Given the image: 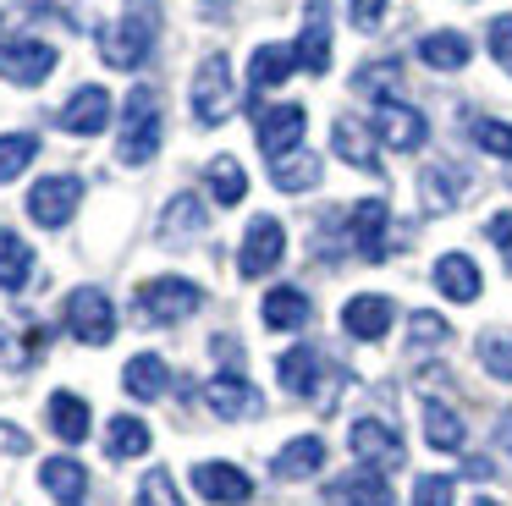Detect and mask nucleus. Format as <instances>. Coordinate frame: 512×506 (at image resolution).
Returning <instances> with one entry per match:
<instances>
[{"mask_svg": "<svg viewBox=\"0 0 512 506\" xmlns=\"http://www.w3.org/2000/svg\"><path fill=\"white\" fill-rule=\"evenodd\" d=\"M347 17H353L358 33H375L380 17H386V0H347Z\"/></svg>", "mask_w": 512, "mask_h": 506, "instance_id": "c03bdc74", "label": "nucleus"}, {"mask_svg": "<svg viewBox=\"0 0 512 506\" xmlns=\"http://www.w3.org/2000/svg\"><path fill=\"white\" fill-rule=\"evenodd\" d=\"M149 44H155V28H149V17H116L100 28V55L105 66H116V72H133V66L149 61Z\"/></svg>", "mask_w": 512, "mask_h": 506, "instance_id": "39448f33", "label": "nucleus"}, {"mask_svg": "<svg viewBox=\"0 0 512 506\" xmlns=\"http://www.w3.org/2000/svg\"><path fill=\"white\" fill-rule=\"evenodd\" d=\"M452 341V325H446L441 314H430V308H419V314H408V347L424 352V347H446Z\"/></svg>", "mask_w": 512, "mask_h": 506, "instance_id": "58836bf2", "label": "nucleus"}, {"mask_svg": "<svg viewBox=\"0 0 512 506\" xmlns=\"http://www.w3.org/2000/svg\"><path fill=\"white\" fill-rule=\"evenodd\" d=\"M320 374H325L320 347H287V352H281V363H276V380H281V391H287V396H314V391H320Z\"/></svg>", "mask_w": 512, "mask_h": 506, "instance_id": "412c9836", "label": "nucleus"}, {"mask_svg": "<svg viewBox=\"0 0 512 506\" xmlns=\"http://www.w3.org/2000/svg\"><path fill=\"white\" fill-rule=\"evenodd\" d=\"M468 55H474V44H468L457 28H435V33L419 39V61L430 66V72H463Z\"/></svg>", "mask_w": 512, "mask_h": 506, "instance_id": "a878e982", "label": "nucleus"}, {"mask_svg": "<svg viewBox=\"0 0 512 506\" xmlns=\"http://www.w3.org/2000/svg\"><path fill=\"white\" fill-rule=\"evenodd\" d=\"M105 451H111L116 462L144 457V451H149V424H144V418H133V413L111 418V429H105Z\"/></svg>", "mask_w": 512, "mask_h": 506, "instance_id": "c9c22d12", "label": "nucleus"}, {"mask_svg": "<svg viewBox=\"0 0 512 506\" xmlns=\"http://www.w3.org/2000/svg\"><path fill=\"white\" fill-rule=\"evenodd\" d=\"M457 501V484L446 479V473H424L419 484H413V506H452Z\"/></svg>", "mask_w": 512, "mask_h": 506, "instance_id": "79ce46f5", "label": "nucleus"}, {"mask_svg": "<svg viewBox=\"0 0 512 506\" xmlns=\"http://www.w3.org/2000/svg\"><path fill=\"white\" fill-rule=\"evenodd\" d=\"M6 341H12V330H6V325H0V347H6Z\"/></svg>", "mask_w": 512, "mask_h": 506, "instance_id": "09e8293b", "label": "nucleus"}, {"mask_svg": "<svg viewBox=\"0 0 512 506\" xmlns=\"http://www.w3.org/2000/svg\"><path fill=\"white\" fill-rule=\"evenodd\" d=\"M463 193H468V171H463V165H452V160L424 165L419 198H424V209H430V215H446V209H457V204H463Z\"/></svg>", "mask_w": 512, "mask_h": 506, "instance_id": "a211bd4d", "label": "nucleus"}, {"mask_svg": "<svg viewBox=\"0 0 512 506\" xmlns=\"http://www.w3.org/2000/svg\"><path fill=\"white\" fill-rule=\"evenodd\" d=\"M39 484H45L61 506H83V495H89V468H83L78 457H45Z\"/></svg>", "mask_w": 512, "mask_h": 506, "instance_id": "b1692460", "label": "nucleus"}, {"mask_svg": "<svg viewBox=\"0 0 512 506\" xmlns=\"http://www.w3.org/2000/svg\"><path fill=\"white\" fill-rule=\"evenodd\" d=\"M270 182H276L281 193H309V187L320 182V154L292 149V154H281V160H270Z\"/></svg>", "mask_w": 512, "mask_h": 506, "instance_id": "7c9ffc66", "label": "nucleus"}, {"mask_svg": "<svg viewBox=\"0 0 512 506\" xmlns=\"http://www.w3.org/2000/svg\"><path fill=\"white\" fill-rule=\"evenodd\" d=\"M50 429H56L67 446H78V440H89V402L72 391H56L50 396Z\"/></svg>", "mask_w": 512, "mask_h": 506, "instance_id": "473e14b6", "label": "nucleus"}, {"mask_svg": "<svg viewBox=\"0 0 512 506\" xmlns=\"http://www.w3.org/2000/svg\"><path fill=\"white\" fill-rule=\"evenodd\" d=\"M331 149L342 154L347 165H358V171H364V176H380L375 132H369L364 121H353V116H336V127H331Z\"/></svg>", "mask_w": 512, "mask_h": 506, "instance_id": "aec40b11", "label": "nucleus"}, {"mask_svg": "<svg viewBox=\"0 0 512 506\" xmlns=\"http://www.w3.org/2000/svg\"><path fill=\"white\" fill-rule=\"evenodd\" d=\"M292 72H298V50L292 44H259L254 61H248V88L265 94V88H281Z\"/></svg>", "mask_w": 512, "mask_h": 506, "instance_id": "393cba45", "label": "nucleus"}, {"mask_svg": "<svg viewBox=\"0 0 512 506\" xmlns=\"http://www.w3.org/2000/svg\"><path fill=\"white\" fill-rule=\"evenodd\" d=\"M259 319H265V330H303L314 319V303L298 286H276V292H265V303H259Z\"/></svg>", "mask_w": 512, "mask_h": 506, "instance_id": "5701e85b", "label": "nucleus"}, {"mask_svg": "<svg viewBox=\"0 0 512 506\" xmlns=\"http://www.w3.org/2000/svg\"><path fill=\"white\" fill-rule=\"evenodd\" d=\"M204 187H210V198H215L221 209H232V204H243L248 176H243V165H237L232 154H215V160L204 165Z\"/></svg>", "mask_w": 512, "mask_h": 506, "instance_id": "2f4dec72", "label": "nucleus"}, {"mask_svg": "<svg viewBox=\"0 0 512 506\" xmlns=\"http://www.w3.org/2000/svg\"><path fill=\"white\" fill-rule=\"evenodd\" d=\"M204 402H210V413H221V418H254L259 407H265V396H259L243 374H215V380L204 385Z\"/></svg>", "mask_w": 512, "mask_h": 506, "instance_id": "6ab92c4d", "label": "nucleus"}, {"mask_svg": "<svg viewBox=\"0 0 512 506\" xmlns=\"http://www.w3.org/2000/svg\"><path fill=\"white\" fill-rule=\"evenodd\" d=\"M303 132H309V110L303 105H265L254 121V138L265 149V160H281V154L303 149Z\"/></svg>", "mask_w": 512, "mask_h": 506, "instance_id": "9d476101", "label": "nucleus"}, {"mask_svg": "<svg viewBox=\"0 0 512 506\" xmlns=\"http://www.w3.org/2000/svg\"><path fill=\"white\" fill-rule=\"evenodd\" d=\"M353 88H358L364 99H375V105L397 99V88H402V61H369V66H358V72H353Z\"/></svg>", "mask_w": 512, "mask_h": 506, "instance_id": "72a5a7b5", "label": "nucleus"}, {"mask_svg": "<svg viewBox=\"0 0 512 506\" xmlns=\"http://www.w3.org/2000/svg\"><path fill=\"white\" fill-rule=\"evenodd\" d=\"M347 446H353L358 462H369V468H402L408 462V446H402V435L386 424V418H353V429H347Z\"/></svg>", "mask_w": 512, "mask_h": 506, "instance_id": "6e6552de", "label": "nucleus"}, {"mask_svg": "<svg viewBox=\"0 0 512 506\" xmlns=\"http://www.w3.org/2000/svg\"><path fill=\"white\" fill-rule=\"evenodd\" d=\"M56 44H45V39H6L0 44V77L6 83H17V88H34V83H45L50 72H56Z\"/></svg>", "mask_w": 512, "mask_h": 506, "instance_id": "1a4fd4ad", "label": "nucleus"}, {"mask_svg": "<svg viewBox=\"0 0 512 506\" xmlns=\"http://www.w3.org/2000/svg\"><path fill=\"white\" fill-rule=\"evenodd\" d=\"M34 281V248L12 226H0V292H23Z\"/></svg>", "mask_w": 512, "mask_h": 506, "instance_id": "c85d7f7f", "label": "nucleus"}, {"mask_svg": "<svg viewBox=\"0 0 512 506\" xmlns=\"http://www.w3.org/2000/svg\"><path fill=\"white\" fill-rule=\"evenodd\" d=\"M325 468V440L320 435H298V440H287V446L276 451V462H270V473L276 479H309V473H320Z\"/></svg>", "mask_w": 512, "mask_h": 506, "instance_id": "cd10ccee", "label": "nucleus"}, {"mask_svg": "<svg viewBox=\"0 0 512 506\" xmlns=\"http://www.w3.org/2000/svg\"><path fill=\"white\" fill-rule=\"evenodd\" d=\"M0 451H6V457H28V451H34V440H28L17 424H0Z\"/></svg>", "mask_w": 512, "mask_h": 506, "instance_id": "a18cd8bd", "label": "nucleus"}, {"mask_svg": "<svg viewBox=\"0 0 512 506\" xmlns=\"http://www.w3.org/2000/svg\"><path fill=\"white\" fill-rule=\"evenodd\" d=\"M435 292L452 297V303H474V297L485 292L479 264L468 259V253H441V259H435Z\"/></svg>", "mask_w": 512, "mask_h": 506, "instance_id": "4be33fe9", "label": "nucleus"}, {"mask_svg": "<svg viewBox=\"0 0 512 506\" xmlns=\"http://www.w3.org/2000/svg\"><path fill=\"white\" fill-rule=\"evenodd\" d=\"M386 226H391L386 198H364V204H353V215H347V248H353L358 259L380 264L386 259Z\"/></svg>", "mask_w": 512, "mask_h": 506, "instance_id": "f8f14e48", "label": "nucleus"}, {"mask_svg": "<svg viewBox=\"0 0 512 506\" xmlns=\"http://www.w3.org/2000/svg\"><path fill=\"white\" fill-rule=\"evenodd\" d=\"M496 440H501V451L512 457V413H501V424H496Z\"/></svg>", "mask_w": 512, "mask_h": 506, "instance_id": "de8ad7c7", "label": "nucleus"}, {"mask_svg": "<svg viewBox=\"0 0 512 506\" xmlns=\"http://www.w3.org/2000/svg\"><path fill=\"white\" fill-rule=\"evenodd\" d=\"M479 506H496V501H485V495H479Z\"/></svg>", "mask_w": 512, "mask_h": 506, "instance_id": "8fccbe9b", "label": "nucleus"}, {"mask_svg": "<svg viewBox=\"0 0 512 506\" xmlns=\"http://www.w3.org/2000/svg\"><path fill=\"white\" fill-rule=\"evenodd\" d=\"M122 385H127V396H133V402H160V396H166V385H171L166 358H155V352H138V358H127Z\"/></svg>", "mask_w": 512, "mask_h": 506, "instance_id": "bb28decb", "label": "nucleus"}, {"mask_svg": "<svg viewBox=\"0 0 512 506\" xmlns=\"http://www.w3.org/2000/svg\"><path fill=\"white\" fill-rule=\"evenodd\" d=\"M468 132H474V143H479L485 154H496V160H512V121L474 116V121H468Z\"/></svg>", "mask_w": 512, "mask_h": 506, "instance_id": "ea45409f", "label": "nucleus"}, {"mask_svg": "<svg viewBox=\"0 0 512 506\" xmlns=\"http://www.w3.org/2000/svg\"><path fill=\"white\" fill-rule=\"evenodd\" d=\"M67 330L83 341V347H105L116 336V308L100 286H78L67 297Z\"/></svg>", "mask_w": 512, "mask_h": 506, "instance_id": "0eeeda50", "label": "nucleus"}, {"mask_svg": "<svg viewBox=\"0 0 512 506\" xmlns=\"http://www.w3.org/2000/svg\"><path fill=\"white\" fill-rule=\"evenodd\" d=\"M375 138L386 143V149H397V154H413V149H424V138H430V121H424V110L402 105V99H386V105L375 110Z\"/></svg>", "mask_w": 512, "mask_h": 506, "instance_id": "9b49d317", "label": "nucleus"}, {"mask_svg": "<svg viewBox=\"0 0 512 506\" xmlns=\"http://www.w3.org/2000/svg\"><path fill=\"white\" fill-rule=\"evenodd\" d=\"M138 506H182L177 479H171L166 468H149V473H144V484H138Z\"/></svg>", "mask_w": 512, "mask_h": 506, "instance_id": "a19ab883", "label": "nucleus"}, {"mask_svg": "<svg viewBox=\"0 0 512 506\" xmlns=\"http://www.w3.org/2000/svg\"><path fill=\"white\" fill-rule=\"evenodd\" d=\"M485 44H490V55H496L501 72H512V11H507V17H490Z\"/></svg>", "mask_w": 512, "mask_h": 506, "instance_id": "37998d69", "label": "nucleus"}, {"mask_svg": "<svg viewBox=\"0 0 512 506\" xmlns=\"http://www.w3.org/2000/svg\"><path fill=\"white\" fill-rule=\"evenodd\" d=\"M56 127L72 132V138H94V132H105V127H111V94H105L100 83H83L78 94L61 105Z\"/></svg>", "mask_w": 512, "mask_h": 506, "instance_id": "ddd939ff", "label": "nucleus"}, {"mask_svg": "<svg viewBox=\"0 0 512 506\" xmlns=\"http://www.w3.org/2000/svg\"><path fill=\"white\" fill-rule=\"evenodd\" d=\"M204 204L193 193H177L166 204V215H160V242H193V237H204Z\"/></svg>", "mask_w": 512, "mask_h": 506, "instance_id": "c756f323", "label": "nucleus"}, {"mask_svg": "<svg viewBox=\"0 0 512 506\" xmlns=\"http://www.w3.org/2000/svg\"><path fill=\"white\" fill-rule=\"evenodd\" d=\"M391 325H397V303H391V297H380V292H358V297H347V308H342V330H347L353 341H380Z\"/></svg>", "mask_w": 512, "mask_h": 506, "instance_id": "dca6fc26", "label": "nucleus"}, {"mask_svg": "<svg viewBox=\"0 0 512 506\" xmlns=\"http://www.w3.org/2000/svg\"><path fill=\"white\" fill-rule=\"evenodd\" d=\"M78 204H83V176H72V171L39 176V182L28 187V215H34L39 226H50V231L67 226V220L78 215Z\"/></svg>", "mask_w": 512, "mask_h": 506, "instance_id": "20e7f679", "label": "nucleus"}, {"mask_svg": "<svg viewBox=\"0 0 512 506\" xmlns=\"http://www.w3.org/2000/svg\"><path fill=\"white\" fill-rule=\"evenodd\" d=\"M193 490H199L204 501H215V506L254 501V479H248L237 462H199V468H193Z\"/></svg>", "mask_w": 512, "mask_h": 506, "instance_id": "2eb2a0df", "label": "nucleus"}, {"mask_svg": "<svg viewBox=\"0 0 512 506\" xmlns=\"http://www.w3.org/2000/svg\"><path fill=\"white\" fill-rule=\"evenodd\" d=\"M507 264H512V259H507Z\"/></svg>", "mask_w": 512, "mask_h": 506, "instance_id": "3c124183", "label": "nucleus"}, {"mask_svg": "<svg viewBox=\"0 0 512 506\" xmlns=\"http://www.w3.org/2000/svg\"><path fill=\"white\" fill-rule=\"evenodd\" d=\"M485 237L496 242V248H507V253H512V209H501V215H490V220H485Z\"/></svg>", "mask_w": 512, "mask_h": 506, "instance_id": "49530a36", "label": "nucleus"}, {"mask_svg": "<svg viewBox=\"0 0 512 506\" xmlns=\"http://www.w3.org/2000/svg\"><path fill=\"white\" fill-rule=\"evenodd\" d=\"M281 253H287V226H281L276 215H254V220H248V231H243V253H237L243 281L270 275L281 264Z\"/></svg>", "mask_w": 512, "mask_h": 506, "instance_id": "423d86ee", "label": "nucleus"}, {"mask_svg": "<svg viewBox=\"0 0 512 506\" xmlns=\"http://www.w3.org/2000/svg\"><path fill=\"white\" fill-rule=\"evenodd\" d=\"M479 363H485V374L512 385V330H485L479 336Z\"/></svg>", "mask_w": 512, "mask_h": 506, "instance_id": "4c0bfd02", "label": "nucleus"}, {"mask_svg": "<svg viewBox=\"0 0 512 506\" xmlns=\"http://www.w3.org/2000/svg\"><path fill=\"white\" fill-rule=\"evenodd\" d=\"M160 132H166V121H160V94L155 88H133L127 105H122V143H116L122 165H149L155 160Z\"/></svg>", "mask_w": 512, "mask_h": 506, "instance_id": "f257e3e1", "label": "nucleus"}, {"mask_svg": "<svg viewBox=\"0 0 512 506\" xmlns=\"http://www.w3.org/2000/svg\"><path fill=\"white\" fill-rule=\"evenodd\" d=\"M34 160H39L34 132H0V182H17Z\"/></svg>", "mask_w": 512, "mask_h": 506, "instance_id": "e433bc0d", "label": "nucleus"}, {"mask_svg": "<svg viewBox=\"0 0 512 506\" xmlns=\"http://www.w3.org/2000/svg\"><path fill=\"white\" fill-rule=\"evenodd\" d=\"M237 105V88H232V61L226 55H204L199 72H193V116L199 127H221Z\"/></svg>", "mask_w": 512, "mask_h": 506, "instance_id": "f03ea898", "label": "nucleus"}, {"mask_svg": "<svg viewBox=\"0 0 512 506\" xmlns=\"http://www.w3.org/2000/svg\"><path fill=\"white\" fill-rule=\"evenodd\" d=\"M463 418L452 413L446 402H424V440H430L435 451H463Z\"/></svg>", "mask_w": 512, "mask_h": 506, "instance_id": "f704fd0d", "label": "nucleus"}, {"mask_svg": "<svg viewBox=\"0 0 512 506\" xmlns=\"http://www.w3.org/2000/svg\"><path fill=\"white\" fill-rule=\"evenodd\" d=\"M325 501L331 506H391L397 495H391L386 473L369 468V462H358L353 473H342V479H331V490H325Z\"/></svg>", "mask_w": 512, "mask_h": 506, "instance_id": "f3484780", "label": "nucleus"}, {"mask_svg": "<svg viewBox=\"0 0 512 506\" xmlns=\"http://www.w3.org/2000/svg\"><path fill=\"white\" fill-rule=\"evenodd\" d=\"M204 292L193 281H182V275H155V281L138 286V314L149 319V325H177V319L199 314Z\"/></svg>", "mask_w": 512, "mask_h": 506, "instance_id": "7ed1b4c3", "label": "nucleus"}, {"mask_svg": "<svg viewBox=\"0 0 512 506\" xmlns=\"http://www.w3.org/2000/svg\"><path fill=\"white\" fill-rule=\"evenodd\" d=\"M292 50H298L303 72H314V77L331 72V6H325V0H309V6H303V33H298Z\"/></svg>", "mask_w": 512, "mask_h": 506, "instance_id": "4468645a", "label": "nucleus"}]
</instances>
